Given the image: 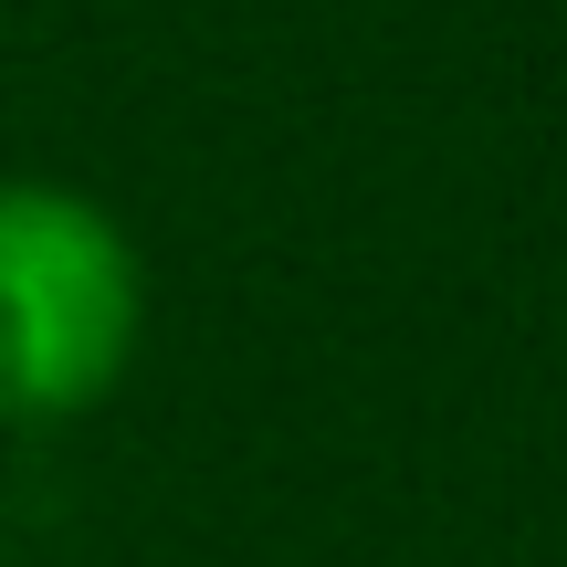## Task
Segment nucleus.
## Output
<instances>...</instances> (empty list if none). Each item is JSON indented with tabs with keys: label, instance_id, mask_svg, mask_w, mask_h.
Listing matches in <instances>:
<instances>
[{
	"label": "nucleus",
	"instance_id": "f257e3e1",
	"mask_svg": "<svg viewBox=\"0 0 567 567\" xmlns=\"http://www.w3.org/2000/svg\"><path fill=\"white\" fill-rule=\"evenodd\" d=\"M147 337L137 231L74 179H0V431H63L116 400Z\"/></svg>",
	"mask_w": 567,
	"mask_h": 567
}]
</instances>
